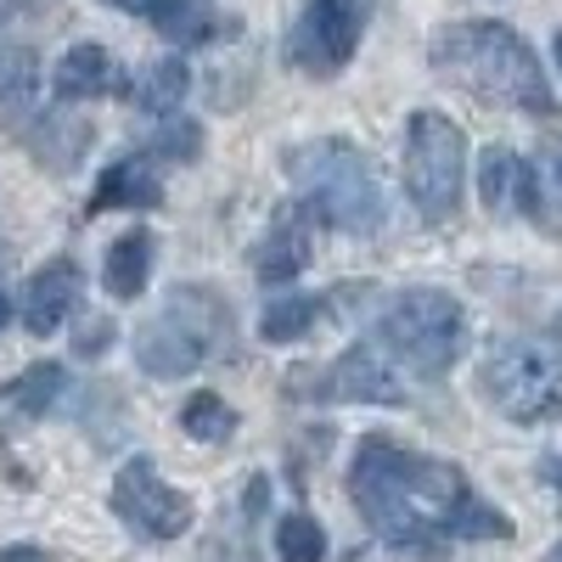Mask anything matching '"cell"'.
Returning a JSON list of instances; mask_svg holds the SVG:
<instances>
[{
    "label": "cell",
    "instance_id": "cell-20",
    "mask_svg": "<svg viewBox=\"0 0 562 562\" xmlns=\"http://www.w3.org/2000/svg\"><path fill=\"white\" fill-rule=\"evenodd\" d=\"M180 428L192 434L198 445H220V439L237 434V411H231L220 394H192L180 405Z\"/></svg>",
    "mask_w": 562,
    "mask_h": 562
},
{
    "label": "cell",
    "instance_id": "cell-11",
    "mask_svg": "<svg viewBox=\"0 0 562 562\" xmlns=\"http://www.w3.org/2000/svg\"><path fill=\"white\" fill-rule=\"evenodd\" d=\"M74 299H79V265L74 259H45L23 288V326L34 338H52L68 321Z\"/></svg>",
    "mask_w": 562,
    "mask_h": 562
},
{
    "label": "cell",
    "instance_id": "cell-15",
    "mask_svg": "<svg viewBox=\"0 0 562 562\" xmlns=\"http://www.w3.org/2000/svg\"><path fill=\"white\" fill-rule=\"evenodd\" d=\"M52 90H57L63 102H85V97H108V90H124V79H119V68H113V57L102 52V45L85 40V45H74V52L57 63Z\"/></svg>",
    "mask_w": 562,
    "mask_h": 562
},
{
    "label": "cell",
    "instance_id": "cell-31",
    "mask_svg": "<svg viewBox=\"0 0 562 562\" xmlns=\"http://www.w3.org/2000/svg\"><path fill=\"white\" fill-rule=\"evenodd\" d=\"M557 338H562V315H557Z\"/></svg>",
    "mask_w": 562,
    "mask_h": 562
},
{
    "label": "cell",
    "instance_id": "cell-4",
    "mask_svg": "<svg viewBox=\"0 0 562 562\" xmlns=\"http://www.w3.org/2000/svg\"><path fill=\"white\" fill-rule=\"evenodd\" d=\"M378 338L394 349V360H405L416 371V378H439V371H450L467 349V315L439 288H405L383 304Z\"/></svg>",
    "mask_w": 562,
    "mask_h": 562
},
{
    "label": "cell",
    "instance_id": "cell-26",
    "mask_svg": "<svg viewBox=\"0 0 562 562\" xmlns=\"http://www.w3.org/2000/svg\"><path fill=\"white\" fill-rule=\"evenodd\" d=\"M108 338H113V326H108L102 315H90V326L74 338V349H79V355H102V349H108Z\"/></svg>",
    "mask_w": 562,
    "mask_h": 562
},
{
    "label": "cell",
    "instance_id": "cell-2",
    "mask_svg": "<svg viewBox=\"0 0 562 562\" xmlns=\"http://www.w3.org/2000/svg\"><path fill=\"white\" fill-rule=\"evenodd\" d=\"M428 57L461 90H473L479 102H501V108H518L535 119H551V108H557L540 57L506 23H450L428 40Z\"/></svg>",
    "mask_w": 562,
    "mask_h": 562
},
{
    "label": "cell",
    "instance_id": "cell-30",
    "mask_svg": "<svg viewBox=\"0 0 562 562\" xmlns=\"http://www.w3.org/2000/svg\"><path fill=\"white\" fill-rule=\"evenodd\" d=\"M557 63H562V34H557Z\"/></svg>",
    "mask_w": 562,
    "mask_h": 562
},
{
    "label": "cell",
    "instance_id": "cell-5",
    "mask_svg": "<svg viewBox=\"0 0 562 562\" xmlns=\"http://www.w3.org/2000/svg\"><path fill=\"white\" fill-rule=\"evenodd\" d=\"M484 394L512 422H551L562 411V355L540 338H506L484 360Z\"/></svg>",
    "mask_w": 562,
    "mask_h": 562
},
{
    "label": "cell",
    "instance_id": "cell-22",
    "mask_svg": "<svg viewBox=\"0 0 562 562\" xmlns=\"http://www.w3.org/2000/svg\"><path fill=\"white\" fill-rule=\"evenodd\" d=\"M276 551L281 562H321L326 557V535L310 512H288V518L276 524Z\"/></svg>",
    "mask_w": 562,
    "mask_h": 562
},
{
    "label": "cell",
    "instance_id": "cell-8",
    "mask_svg": "<svg viewBox=\"0 0 562 562\" xmlns=\"http://www.w3.org/2000/svg\"><path fill=\"white\" fill-rule=\"evenodd\" d=\"M113 512L135 535H147V540H180L186 529H192V501H186L180 490H169L147 456H135V461L119 467Z\"/></svg>",
    "mask_w": 562,
    "mask_h": 562
},
{
    "label": "cell",
    "instance_id": "cell-12",
    "mask_svg": "<svg viewBox=\"0 0 562 562\" xmlns=\"http://www.w3.org/2000/svg\"><path fill=\"white\" fill-rule=\"evenodd\" d=\"M479 192H484V209L490 214H546L540 192H535V175L518 153H506V147H490L479 158Z\"/></svg>",
    "mask_w": 562,
    "mask_h": 562
},
{
    "label": "cell",
    "instance_id": "cell-10",
    "mask_svg": "<svg viewBox=\"0 0 562 562\" xmlns=\"http://www.w3.org/2000/svg\"><path fill=\"white\" fill-rule=\"evenodd\" d=\"M315 394L321 400H366V405H400L405 400V383L394 371L371 355L366 344L344 349L333 366H326V378H315Z\"/></svg>",
    "mask_w": 562,
    "mask_h": 562
},
{
    "label": "cell",
    "instance_id": "cell-25",
    "mask_svg": "<svg viewBox=\"0 0 562 562\" xmlns=\"http://www.w3.org/2000/svg\"><path fill=\"white\" fill-rule=\"evenodd\" d=\"M102 7H113V12H130V18H147L158 34L175 23V12L186 7V0H102Z\"/></svg>",
    "mask_w": 562,
    "mask_h": 562
},
{
    "label": "cell",
    "instance_id": "cell-28",
    "mask_svg": "<svg viewBox=\"0 0 562 562\" xmlns=\"http://www.w3.org/2000/svg\"><path fill=\"white\" fill-rule=\"evenodd\" d=\"M7 321H12V299L0 293V333H7Z\"/></svg>",
    "mask_w": 562,
    "mask_h": 562
},
{
    "label": "cell",
    "instance_id": "cell-21",
    "mask_svg": "<svg viewBox=\"0 0 562 562\" xmlns=\"http://www.w3.org/2000/svg\"><path fill=\"white\" fill-rule=\"evenodd\" d=\"M40 90V57L29 45H0V108H23Z\"/></svg>",
    "mask_w": 562,
    "mask_h": 562
},
{
    "label": "cell",
    "instance_id": "cell-29",
    "mask_svg": "<svg viewBox=\"0 0 562 562\" xmlns=\"http://www.w3.org/2000/svg\"><path fill=\"white\" fill-rule=\"evenodd\" d=\"M546 562H562V540H557V546H551V551H546Z\"/></svg>",
    "mask_w": 562,
    "mask_h": 562
},
{
    "label": "cell",
    "instance_id": "cell-14",
    "mask_svg": "<svg viewBox=\"0 0 562 562\" xmlns=\"http://www.w3.org/2000/svg\"><path fill=\"white\" fill-rule=\"evenodd\" d=\"M310 248H315V243H310V225H304V214H299V209H281V214H276V231L265 237V248L254 254L259 281H265V288H281V281L304 276Z\"/></svg>",
    "mask_w": 562,
    "mask_h": 562
},
{
    "label": "cell",
    "instance_id": "cell-27",
    "mask_svg": "<svg viewBox=\"0 0 562 562\" xmlns=\"http://www.w3.org/2000/svg\"><path fill=\"white\" fill-rule=\"evenodd\" d=\"M0 562H52V557H45L40 546H7V551H0Z\"/></svg>",
    "mask_w": 562,
    "mask_h": 562
},
{
    "label": "cell",
    "instance_id": "cell-7",
    "mask_svg": "<svg viewBox=\"0 0 562 562\" xmlns=\"http://www.w3.org/2000/svg\"><path fill=\"white\" fill-rule=\"evenodd\" d=\"M214 326H220V304L198 288L175 293L135 338V360L153 371V378H186L198 371L203 355L214 349Z\"/></svg>",
    "mask_w": 562,
    "mask_h": 562
},
{
    "label": "cell",
    "instance_id": "cell-19",
    "mask_svg": "<svg viewBox=\"0 0 562 562\" xmlns=\"http://www.w3.org/2000/svg\"><path fill=\"white\" fill-rule=\"evenodd\" d=\"M321 315H326L321 299H304V293H299V299H276V304L259 315V338H265V344H293V338L310 333Z\"/></svg>",
    "mask_w": 562,
    "mask_h": 562
},
{
    "label": "cell",
    "instance_id": "cell-1",
    "mask_svg": "<svg viewBox=\"0 0 562 562\" xmlns=\"http://www.w3.org/2000/svg\"><path fill=\"white\" fill-rule=\"evenodd\" d=\"M349 495L383 540L434 557L439 540H450V518L473 490H467L461 467L450 461L400 450L389 439H366L349 473Z\"/></svg>",
    "mask_w": 562,
    "mask_h": 562
},
{
    "label": "cell",
    "instance_id": "cell-3",
    "mask_svg": "<svg viewBox=\"0 0 562 562\" xmlns=\"http://www.w3.org/2000/svg\"><path fill=\"white\" fill-rule=\"evenodd\" d=\"M288 175L315 220L349 231V237H378L383 231L389 220L383 180L371 169V158H360L349 140H315V147L288 153Z\"/></svg>",
    "mask_w": 562,
    "mask_h": 562
},
{
    "label": "cell",
    "instance_id": "cell-13",
    "mask_svg": "<svg viewBox=\"0 0 562 562\" xmlns=\"http://www.w3.org/2000/svg\"><path fill=\"white\" fill-rule=\"evenodd\" d=\"M164 203V180L153 169V158H119L102 169L97 192H90V214L108 209H158Z\"/></svg>",
    "mask_w": 562,
    "mask_h": 562
},
{
    "label": "cell",
    "instance_id": "cell-6",
    "mask_svg": "<svg viewBox=\"0 0 562 562\" xmlns=\"http://www.w3.org/2000/svg\"><path fill=\"white\" fill-rule=\"evenodd\" d=\"M467 175V135L445 113H416L405 130V192L422 209V220L445 225L461 203Z\"/></svg>",
    "mask_w": 562,
    "mask_h": 562
},
{
    "label": "cell",
    "instance_id": "cell-18",
    "mask_svg": "<svg viewBox=\"0 0 562 562\" xmlns=\"http://www.w3.org/2000/svg\"><path fill=\"white\" fill-rule=\"evenodd\" d=\"M186 85H192V74H186V63L180 57H164V63H153L147 74H140V85H130V97L147 108V113H158V119H169V113H180V97H186Z\"/></svg>",
    "mask_w": 562,
    "mask_h": 562
},
{
    "label": "cell",
    "instance_id": "cell-23",
    "mask_svg": "<svg viewBox=\"0 0 562 562\" xmlns=\"http://www.w3.org/2000/svg\"><path fill=\"white\" fill-rule=\"evenodd\" d=\"M220 29H231V23H220L209 7H192V0H186V7L175 12V23L164 29V40L169 45H180V52H186V45H203V40H214Z\"/></svg>",
    "mask_w": 562,
    "mask_h": 562
},
{
    "label": "cell",
    "instance_id": "cell-16",
    "mask_svg": "<svg viewBox=\"0 0 562 562\" xmlns=\"http://www.w3.org/2000/svg\"><path fill=\"white\" fill-rule=\"evenodd\" d=\"M147 276H153V237L147 231H124V237L108 248V259H102L108 293L113 299H135L140 288H147Z\"/></svg>",
    "mask_w": 562,
    "mask_h": 562
},
{
    "label": "cell",
    "instance_id": "cell-32",
    "mask_svg": "<svg viewBox=\"0 0 562 562\" xmlns=\"http://www.w3.org/2000/svg\"><path fill=\"white\" fill-rule=\"evenodd\" d=\"M557 175H562V164H557Z\"/></svg>",
    "mask_w": 562,
    "mask_h": 562
},
{
    "label": "cell",
    "instance_id": "cell-9",
    "mask_svg": "<svg viewBox=\"0 0 562 562\" xmlns=\"http://www.w3.org/2000/svg\"><path fill=\"white\" fill-rule=\"evenodd\" d=\"M360 29H366V7H360V0H310L304 18L288 34V52H293V63L304 74L326 79V74H338L355 57Z\"/></svg>",
    "mask_w": 562,
    "mask_h": 562
},
{
    "label": "cell",
    "instance_id": "cell-17",
    "mask_svg": "<svg viewBox=\"0 0 562 562\" xmlns=\"http://www.w3.org/2000/svg\"><path fill=\"white\" fill-rule=\"evenodd\" d=\"M57 394H63V366H29L18 383H7V394H0V411L7 416H23V422H34V416H45L57 405Z\"/></svg>",
    "mask_w": 562,
    "mask_h": 562
},
{
    "label": "cell",
    "instance_id": "cell-24",
    "mask_svg": "<svg viewBox=\"0 0 562 562\" xmlns=\"http://www.w3.org/2000/svg\"><path fill=\"white\" fill-rule=\"evenodd\" d=\"M158 153L164 158H180V164H192L198 153H203V130L192 124V119H164V130H158Z\"/></svg>",
    "mask_w": 562,
    "mask_h": 562
}]
</instances>
